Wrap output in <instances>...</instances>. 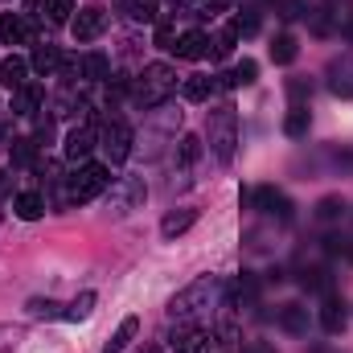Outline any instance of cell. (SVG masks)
Wrapping results in <instances>:
<instances>
[{"label": "cell", "mask_w": 353, "mask_h": 353, "mask_svg": "<svg viewBox=\"0 0 353 353\" xmlns=\"http://www.w3.org/2000/svg\"><path fill=\"white\" fill-rule=\"evenodd\" d=\"M173 54L181 62H201L205 54H210V33H201V29H189V33H181L173 46Z\"/></svg>", "instance_id": "obj_14"}, {"label": "cell", "mask_w": 353, "mask_h": 353, "mask_svg": "<svg viewBox=\"0 0 353 353\" xmlns=\"http://www.w3.org/2000/svg\"><path fill=\"white\" fill-rule=\"evenodd\" d=\"M230 4H234V0H205V12H210V17H214V12H226V8H230Z\"/></svg>", "instance_id": "obj_44"}, {"label": "cell", "mask_w": 353, "mask_h": 353, "mask_svg": "<svg viewBox=\"0 0 353 353\" xmlns=\"http://www.w3.org/2000/svg\"><path fill=\"white\" fill-rule=\"evenodd\" d=\"M128 17L140 21V25H157L161 12H157V0H128Z\"/></svg>", "instance_id": "obj_33"}, {"label": "cell", "mask_w": 353, "mask_h": 353, "mask_svg": "<svg viewBox=\"0 0 353 353\" xmlns=\"http://www.w3.org/2000/svg\"><path fill=\"white\" fill-rule=\"evenodd\" d=\"M37 140L33 136H21V140H12V165H21V169H37Z\"/></svg>", "instance_id": "obj_27"}, {"label": "cell", "mask_w": 353, "mask_h": 353, "mask_svg": "<svg viewBox=\"0 0 353 353\" xmlns=\"http://www.w3.org/2000/svg\"><path fill=\"white\" fill-rule=\"evenodd\" d=\"M230 25L239 29V37H251V33H259V8H243V12H239Z\"/></svg>", "instance_id": "obj_36"}, {"label": "cell", "mask_w": 353, "mask_h": 353, "mask_svg": "<svg viewBox=\"0 0 353 353\" xmlns=\"http://www.w3.org/2000/svg\"><path fill=\"white\" fill-rule=\"evenodd\" d=\"M218 341H222V345H234V341H239V325H230V321L218 325Z\"/></svg>", "instance_id": "obj_43"}, {"label": "cell", "mask_w": 353, "mask_h": 353, "mask_svg": "<svg viewBox=\"0 0 353 353\" xmlns=\"http://www.w3.org/2000/svg\"><path fill=\"white\" fill-rule=\"evenodd\" d=\"M41 87L37 83H25L21 90H12V115H37V107H41Z\"/></svg>", "instance_id": "obj_22"}, {"label": "cell", "mask_w": 353, "mask_h": 353, "mask_svg": "<svg viewBox=\"0 0 353 353\" xmlns=\"http://www.w3.org/2000/svg\"><path fill=\"white\" fill-rule=\"evenodd\" d=\"M341 37H345V41H353V17H345V21H341Z\"/></svg>", "instance_id": "obj_47"}, {"label": "cell", "mask_w": 353, "mask_h": 353, "mask_svg": "<svg viewBox=\"0 0 353 353\" xmlns=\"http://www.w3.org/2000/svg\"><path fill=\"white\" fill-rule=\"evenodd\" d=\"M0 148H8V128H0Z\"/></svg>", "instance_id": "obj_48"}, {"label": "cell", "mask_w": 353, "mask_h": 353, "mask_svg": "<svg viewBox=\"0 0 353 353\" xmlns=\"http://www.w3.org/2000/svg\"><path fill=\"white\" fill-rule=\"evenodd\" d=\"M279 329H283V333H292V337H308V329H312L308 308H304L300 300L283 304V308H279Z\"/></svg>", "instance_id": "obj_15"}, {"label": "cell", "mask_w": 353, "mask_h": 353, "mask_svg": "<svg viewBox=\"0 0 353 353\" xmlns=\"http://www.w3.org/2000/svg\"><path fill=\"white\" fill-rule=\"evenodd\" d=\"M308 17H312V33H321V37H325V33L333 29V21H329V8H316V12L308 8Z\"/></svg>", "instance_id": "obj_41"}, {"label": "cell", "mask_w": 353, "mask_h": 353, "mask_svg": "<svg viewBox=\"0 0 353 353\" xmlns=\"http://www.w3.org/2000/svg\"><path fill=\"white\" fill-rule=\"evenodd\" d=\"M247 205H251V210H259V214H267V218L292 222V201H288V197H283L275 185H259V189H251Z\"/></svg>", "instance_id": "obj_7"}, {"label": "cell", "mask_w": 353, "mask_h": 353, "mask_svg": "<svg viewBox=\"0 0 353 353\" xmlns=\"http://www.w3.org/2000/svg\"><path fill=\"white\" fill-rule=\"evenodd\" d=\"M107 25H111V12H107L103 4H87V8H79V17L70 21L74 41H94V37H103Z\"/></svg>", "instance_id": "obj_8"}, {"label": "cell", "mask_w": 353, "mask_h": 353, "mask_svg": "<svg viewBox=\"0 0 353 353\" xmlns=\"http://www.w3.org/2000/svg\"><path fill=\"white\" fill-rule=\"evenodd\" d=\"M345 210H350V205H345V197H341V193H329V197H321V201H316V210H312V214H316V222H341V218H345Z\"/></svg>", "instance_id": "obj_25"}, {"label": "cell", "mask_w": 353, "mask_h": 353, "mask_svg": "<svg viewBox=\"0 0 353 353\" xmlns=\"http://www.w3.org/2000/svg\"><path fill=\"white\" fill-rule=\"evenodd\" d=\"M234 46H239V29L226 25V29H218V33L210 37V58H230Z\"/></svg>", "instance_id": "obj_26"}, {"label": "cell", "mask_w": 353, "mask_h": 353, "mask_svg": "<svg viewBox=\"0 0 353 353\" xmlns=\"http://www.w3.org/2000/svg\"><path fill=\"white\" fill-rule=\"evenodd\" d=\"M107 74H111L107 54H79V87L83 83H103Z\"/></svg>", "instance_id": "obj_19"}, {"label": "cell", "mask_w": 353, "mask_h": 353, "mask_svg": "<svg viewBox=\"0 0 353 353\" xmlns=\"http://www.w3.org/2000/svg\"><path fill=\"white\" fill-rule=\"evenodd\" d=\"M144 197H148L144 176H119V181L107 185V214L111 218H128L132 210L144 205Z\"/></svg>", "instance_id": "obj_4"}, {"label": "cell", "mask_w": 353, "mask_h": 353, "mask_svg": "<svg viewBox=\"0 0 353 353\" xmlns=\"http://www.w3.org/2000/svg\"><path fill=\"white\" fill-rule=\"evenodd\" d=\"M62 58H66V54H62L54 41H46V46H37V50H33L29 70H37L41 79H50V74H58V70H62Z\"/></svg>", "instance_id": "obj_17"}, {"label": "cell", "mask_w": 353, "mask_h": 353, "mask_svg": "<svg viewBox=\"0 0 353 353\" xmlns=\"http://www.w3.org/2000/svg\"><path fill=\"white\" fill-rule=\"evenodd\" d=\"M25 308H29V316H37V321H62V316H66V304H54V300H29Z\"/></svg>", "instance_id": "obj_32"}, {"label": "cell", "mask_w": 353, "mask_h": 353, "mask_svg": "<svg viewBox=\"0 0 353 353\" xmlns=\"http://www.w3.org/2000/svg\"><path fill=\"white\" fill-rule=\"evenodd\" d=\"M222 296H226V283L218 275H201V279H193L189 288H181L169 300V316L181 321V325H197V321L214 316L218 308H226Z\"/></svg>", "instance_id": "obj_1"}, {"label": "cell", "mask_w": 353, "mask_h": 353, "mask_svg": "<svg viewBox=\"0 0 353 353\" xmlns=\"http://www.w3.org/2000/svg\"><path fill=\"white\" fill-rule=\"evenodd\" d=\"M283 90H288V99H292L296 107H304V99H312V79L296 74V79H288V83H283Z\"/></svg>", "instance_id": "obj_34"}, {"label": "cell", "mask_w": 353, "mask_h": 353, "mask_svg": "<svg viewBox=\"0 0 353 353\" xmlns=\"http://www.w3.org/2000/svg\"><path fill=\"white\" fill-rule=\"evenodd\" d=\"M329 90L341 94V99H353V58H333L329 62Z\"/></svg>", "instance_id": "obj_16"}, {"label": "cell", "mask_w": 353, "mask_h": 353, "mask_svg": "<svg viewBox=\"0 0 353 353\" xmlns=\"http://www.w3.org/2000/svg\"><path fill=\"white\" fill-rule=\"evenodd\" d=\"M136 329H140V321H136V316H123V321H119V329H115V337L103 345V353H123V350H128V341L136 337Z\"/></svg>", "instance_id": "obj_29"}, {"label": "cell", "mask_w": 353, "mask_h": 353, "mask_svg": "<svg viewBox=\"0 0 353 353\" xmlns=\"http://www.w3.org/2000/svg\"><path fill=\"white\" fill-rule=\"evenodd\" d=\"M90 308H94V292H83L79 300H70V304H66V316H62V321H87Z\"/></svg>", "instance_id": "obj_35"}, {"label": "cell", "mask_w": 353, "mask_h": 353, "mask_svg": "<svg viewBox=\"0 0 353 353\" xmlns=\"http://www.w3.org/2000/svg\"><path fill=\"white\" fill-rule=\"evenodd\" d=\"M243 353H275V345H267V341H251Z\"/></svg>", "instance_id": "obj_45"}, {"label": "cell", "mask_w": 353, "mask_h": 353, "mask_svg": "<svg viewBox=\"0 0 353 353\" xmlns=\"http://www.w3.org/2000/svg\"><path fill=\"white\" fill-rule=\"evenodd\" d=\"M94 148H99L94 123H74V128L66 132V161H87Z\"/></svg>", "instance_id": "obj_9"}, {"label": "cell", "mask_w": 353, "mask_h": 353, "mask_svg": "<svg viewBox=\"0 0 353 353\" xmlns=\"http://www.w3.org/2000/svg\"><path fill=\"white\" fill-rule=\"evenodd\" d=\"M205 132H210V152L218 157V165H230L234 161V148H239V115H234V107L230 103L214 107Z\"/></svg>", "instance_id": "obj_3"}, {"label": "cell", "mask_w": 353, "mask_h": 353, "mask_svg": "<svg viewBox=\"0 0 353 353\" xmlns=\"http://www.w3.org/2000/svg\"><path fill=\"white\" fill-rule=\"evenodd\" d=\"M176 90V70L169 62H148L144 70H140V79L132 83V103L140 107V111H152V107H165L169 99H173Z\"/></svg>", "instance_id": "obj_2"}, {"label": "cell", "mask_w": 353, "mask_h": 353, "mask_svg": "<svg viewBox=\"0 0 353 353\" xmlns=\"http://www.w3.org/2000/svg\"><path fill=\"white\" fill-rule=\"evenodd\" d=\"M193 222H197V210H193V205L169 210V214H165V222H161V234H165V239H181L185 230H193Z\"/></svg>", "instance_id": "obj_20"}, {"label": "cell", "mask_w": 353, "mask_h": 353, "mask_svg": "<svg viewBox=\"0 0 353 353\" xmlns=\"http://www.w3.org/2000/svg\"><path fill=\"white\" fill-rule=\"evenodd\" d=\"M157 46H161V50H173V46H176L173 21H157Z\"/></svg>", "instance_id": "obj_40"}, {"label": "cell", "mask_w": 353, "mask_h": 353, "mask_svg": "<svg viewBox=\"0 0 353 353\" xmlns=\"http://www.w3.org/2000/svg\"><path fill=\"white\" fill-rule=\"evenodd\" d=\"M8 189H12V169H8V173H0V197H4Z\"/></svg>", "instance_id": "obj_46"}, {"label": "cell", "mask_w": 353, "mask_h": 353, "mask_svg": "<svg viewBox=\"0 0 353 353\" xmlns=\"http://www.w3.org/2000/svg\"><path fill=\"white\" fill-rule=\"evenodd\" d=\"M197 157H201V140H197V136H181V140H176V165H181V169H193Z\"/></svg>", "instance_id": "obj_31"}, {"label": "cell", "mask_w": 353, "mask_h": 353, "mask_svg": "<svg viewBox=\"0 0 353 353\" xmlns=\"http://www.w3.org/2000/svg\"><path fill=\"white\" fill-rule=\"evenodd\" d=\"M0 83L8 90H21L25 83H29V62L21 58V54H8L4 62H0Z\"/></svg>", "instance_id": "obj_21"}, {"label": "cell", "mask_w": 353, "mask_h": 353, "mask_svg": "<svg viewBox=\"0 0 353 353\" xmlns=\"http://www.w3.org/2000/svg\"><path fill=\"white\" fill-rule=\"evenodd\" d=\"M308 123H312V111H308V107H292L288 119H283V132H288L292 140H300V136H308Z\"/></svg>", "instance_id": "obj_30"}, {"label": "cell", "mask_w": 353, "mask_h": 353, "mask_svg": "<svg viewBox=\"0 0 353 353\" xmlns=\"http://www.w3.org/2000/svg\"><path fill=\"white\" fill-rule=\"evenodd\" d=\"M230 74H234V83H239V87H251V83L259 79V66H255L251 58H243V62H239V66H234Z\"/></svg>", "instance_id": "obj_38"}, {"label": "cell", "mask_w": 353, "mask_h": 353, "mask_svg": "<svg viewBox=\"0 0 353 353\" xmlns=\"http://www.w3.org/2000/svg\"><path fill=\"white\" fill-rule=\"evenodd\" d=\"M181 94H185L189 103H205V99L214 94V79H205V74H189V79L181 83Z\"/></svg>", "instance_id": "obj_28"}, {"label": "cell", "mask_w": 353, "mask_h": 353, "mask_svg": "<svg viewBox=\"0 0 353 353\" xmlns=\"http://www.w3.org/2000/svg\"><path fill=\"white\" fill-rule=\"evenodd\" d=\"M33 140H37V144H50V140H54V115H37V123H33Z\"/></svg>", "instance_id": "obj_39"}, {"label": "cell", "mask_w": 353, "mask_h": 353, "mask_svg": "<svg viewBox=\"0 0 353 353\" xmlns=\"http://www.w3.org/2000/svg\"><path fill=\"white\" fill-rule=\"evenodd\" d=\"M12 214H17L21 222H37V218L46 214V193H37V189L17 193V197H12Z\"/></svg>", "instance_id": "obj_18"}, {"label": "cell", "mask_w": 353, "mask_h": 353, "mask_svg": "<svg viewBox=\"0 0 353 353\" xmlns=\"http://www.w3.org/2000/svg\"><path fill=\"white\" fill-rule=\"evenodd\" d=\"M140 353H161V350H157V345H144V350H140Z\"/></svg>", "instance_id": "obj_49"}, {"label": "cell", "mask_w": 353, "mask_h": 353, "mask_svg": "<svg viewBox=\"0 0 353 353\" xmlns=\"http://www.w3.org/2000/svg\"><path fill=\"white\" fill-rule=\"evenodd\" d=\"M255 300H259V279L251 271H243L239 279L226 283V296H222L226 308H243V304H255Z\"/></svg>", "instance_id": "obj_10"}, {"label": "cell", "mask_w": 353, "mask_h": 353, "mask_svg": "<svg viewBox=\"0 0 353 353\" xmlns=\"http://www.w3.org/2000/svg\"><path fill=\"white\" fill-rule=\"evenodd\" d=\"M345 325H350V308H345V300H341L337 292L325 296V304H321V329H325L329 337H341Z\"/></svg>", "instance_id": "obj_11"}, {"label": "cell", "mask_w": 353, "mask_h": 353, "mask_svg": "<svg viewBox=\"0 0 353 353\" xmlns=\"http://www.w3.org/2000/svg\"><path fill=\"white\" fill-rule=\"evenodd\" d=\"M107 185H111L107 165H83L79 173L70 176V185H66V201H70V205H87V201H94V197L107 193Z\"/></svg>", "instance_id": "obj_5"}, {"label": "cell", "mask_w": 353, "mask_h": 353, "mask_svg": "<svg viewBox=\"0 0 353 353\" xmlns=\"http://www.w3.org/2000/svg\"><path fill=\"white\" fill-rule=\"evenodd\" d=\"M169 345H173V353H210V333L201 325H181V329H173Z\"/></svg>", "instance_id": "obj_12"}, {"label": "cell", "mask_w": 353, "mask_h": 353, "mask_svg": "<svg viewBox=\"0 0 353 353\" xmlns=\"http://www.w3.org/2000/svg\"><path fill=\"white\" fill-rule=\"evenodd\" d=\"M99 148L107 157V165H123L132 157V128L123 115H107L103 128H99Z\"/></svg>", "instance_id": "obj_6"}, {"label": "cell", "mask_w": 353, "mask_h": 353, "mask_svg": "<svg viewBox=\"0 0 353 353\" xmlns=\"http://www.w3.org/2000/svg\"><path fill=\"white\" fill-rule=\"evenodd\" d=\"M296 54H300V41H296L292 33H275V41H271V62H275V66H292Z\"/></svg>", "instance_id": "obj_24"}, {"label": "cell", "mask_w": 353, "mask_h": 353, "mask_svg": "<svg viewBox=\"0 0 353 353\" xmlns=\"http://www.w3.org/2000/svg\"><path fill=\"white\" fill-rule=\"evenodd\" d=\"M283 21H296V17H308V0H283Z\"/></svg>", "instance_id": "obj_42"}, {"label": "cell", "mask_w": 353, "mask_h": 353, "mask_svg": "<svg viewBox=\"0 0 353 353\" xmlns=\"http://www.w3.org/2000/svg\"><path fill=\"white\" fill-rule=\"evenodd\" d=\"M0 41L4 46H29L33 41V21L21 12H4L0 17Z\"/></svg>", "instance_id": "obj_13"}, {"label": "cell", "mask_w": 353, "mask_h": 353, "mask_svg": "<svg viewBox=\"0 0 353 353\" xmlns=\"http://www.w3.org/2000/svg\"><path fill=\"white\" fill-rule=\"evenodd\" d=\"M300 283L316 296H333V271L329 267H304L300 271Z\"/></svg>", "instance_id": "obj_23"}, {"label": "cell", "mask_w": 353, "mask_h": 353, "mask_svg": "<svg viewBox=\"0 0 353 353\" xmlns=\"http://www.w3.org/2000/svg\"><path fill=\"white\" fill-rule=\"evenodd\" d=\"M41 4H46V17H50L54 25H66L70 12H74V0H41Z\"/></svg>", "instance_id": "obj_37"}]
</instances>
